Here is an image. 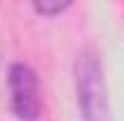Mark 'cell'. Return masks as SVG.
Returning <instances> with one entry per match:
<instances>
[{
	"label": "cell",
	"instance_id": "6da1fadb",
	"mask_svg": "<svg viewBox=\"0 0 124 121\" xmlns=\"http://www.w3.org/2000/svg\"><path fill=\"white\" fill-rule=\"evenodd\" d=\"M74 93H77V109L81 121H115L105 64L95 50L79 52L74 62Z\"/></svg>",
	"mask_w": 124,
	"mask_h": 121
},
{
	"label": "cell",
	"instance_id": "7a4b0ae2",
	"mask_svg": "<svg viewBox=\"0 0 124 121\" xmlns=\"http://www.w3.org/2000/svg\"><path fill=\"white\" fill-rule=\"evenodd\" d=\"M10 109L17 121H38L43 112L38 76L26 62H15L7 69Z\"/></svg>",
	"mask_w": 124,
	"mask_h": 121
},
{
	"label": "cell",
	"instance_id": "3957f363",
	"mask_svg": "<svg viewBox=\"0 0 124 121\" xmlns=\"http://www.w3.org/2000/svg\"><path fill=\"white\" fill-rule=\"evenodd\" d=\"M69 7H72L69 2H36L33 5V12L41 14V17H57L64 10H69Z\"/></svg>",
	"mask_w": 124,
	"mask_h": 121
}]
</instances>
